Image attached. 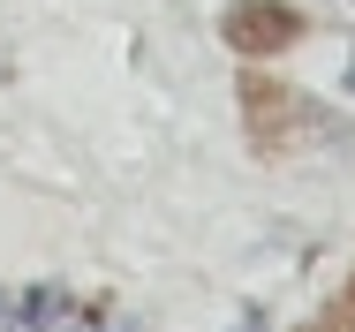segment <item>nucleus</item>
I'll return each instance as SVG.
<instances>
[{"instance_id":"nucleus-4","label":"nucleus","mask_w":355,"mask_h":332,"mask_svg":"<svg viewBox=\"0 0 355 332\" xmlns=\"http://www.w3.org/2000/svg\"><path fill=\"white\" fill-rule=\"evenodd\" d=\"M234 332H265V317H257V310H242V325H234Z\"/></svg>"},{"instance_id":"nucleus-1","label":"nucleus","mask_w":355,"mask_h":332,"mask_svg":"<svg viewBox=\"0 0 355 332\" xmlns=\"http://www.w3.org/2000/svg\"><path fill=\"white\" fill-rule=\"evenodd\" d=\"M234 106H242V129L257 143V159H295V151H310V143H355V129L340 114H325L318 98H302V91H287L272 76H242V91H234Z\"/></svg>"},{"instance_id":"nucleus-6","label":"nucleus","mask_w":355,"mask_h":332,"mask_svg":"<svg viewBox=\"0 0 355 332\" xmlns=\"http://www.w3.org/2000/svg\"><path fill=\"white\" fill-rule=\"evenodd\" d=\"M348 302H355V279H348Z\"/></svg>"},{"instance_id":"nucleus-5","label":"nucleus","mask_w":355,"mask_h":332,"mask_svg":"<svg viewBox=\"0 0 355 332\" xmlns=\"http://www.w3.org/2000/svg\"><path fill=\"white\" fill-rule=\"evenodd\" d=\"M348 91H355V68H348Z\"/></svg>"},{"instance_id":"nucleus-2","label":"nucleus","mask_w":355,"mask_h":332,"mask_svg":"<svg viewBox=\"0 0 355 332\" xmlns=\"http://www.w3.org/2000/svg\"><path fill=\"white\" fill-rule=\"evenodd\" d=\"M0 332H129L98 295H76L61 279L0 287Z\"/></svg>"},{"instance_id":"nucleus-3","label":"nucleus","mask_w":355,"mask_h":332,"mask_svg":"<svg viewBox=\"0 0 355 332\" xmlns=\"http://www.w3.org/2000/svg\"><path fill=\"white\" fill-rule=\"evenodd\" d=\"M219 38L234 46V53H287L295 38H302V8L295 0H234L227 15H219Z\"/></svg>"}]
</instances>
